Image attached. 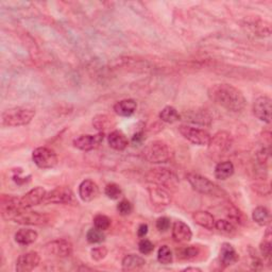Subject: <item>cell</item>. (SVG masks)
Returning <instances> with one entry per match:
<instances>
[{
  "instance_id": "1",
  "label": "cell",
  "mask_w": 272,
  "mask_h": 272,
  "mask_svg": "<svg viewBox=\"0 0 272 272\" xmlns=\"http://www.w3.org/2000/svg\"><path fill=\"white\" fill-rule=\"evenodd\" d=\"M207 95L213 102L234 113L241 112L247 100L242 92L228 83H217L208 89Z\"/></svg>"
},
{
  "instance_id": "12",
  "label": "cell",
  "mask_w": 272,
  "mask_h": 272,
  "mask_svg": "<svg viewBox=\"0 0 272 272\" xmlns=\"http://www.w3.org/2000/svg\"><path fill=\"white\" fill-rule=\"evenodd\" d=\"M104 139V133L98 132L95 135L84 134L74 139V147L82 151H92L102 144Z\"/></svg>"
},
{
  "instance_id": "22",
  "label": "cell",
  "mask_w": 272,
  "mask_h": 272,
  "mask_svg": "<svg viewBox=\"0 0 272 272\" xmlns=\"http://www.w3.org/2000/svg\"><path fill=\"white\" fill-rule=\"evenodd\" d=\"M193 220L200 226H202L206 230H213L215 228V217L208 212L205 211H197L193 214Z\"/></svg>"
},
{
  "instance_id": "7",
  "label": "cell",
  "mask_w": 272,
  "mask_h": 272,
  "mask_svg": "<svg viewBox=\"0 0 272 272\" xmlns=\"http://www.w3.org/2000/svg\"><path fill=\"white\" fill-rule=\"evenodd\" d=\"M10 220L16 223L27 225H45L49 221V217L46 214L30 211V208H19L12 215Z\"/></svg>"
},
{
  "instance_id": "16",
  "label": "cell",
  "mask_w": 272,
  "mask_h": 272,
  "mask_svg": "<svg viewBox=\"0 0 272 272\" xmlns=\"http://www.w3.org/2000/svg\"><path fill=\"white\" fill-rule=\"evenodd\" d=\"M40 263V256L35 251L27 252L20 255L16 262V271L29 272L34 270Z\"/></svg>"
},
{
  "instance_id": "10",
  "label": "cell",
  "mask_w": 272,
  "mask_h": 272,
  "mask_svg": "<svg viewBox=\"0 0 272 272\" xmlns=\"http://www.w3.org/2000/svg\"><path fill=\"white\" fill-rule=\"evenodd\" d=\"M74 202V193L66 186H59L46 194L44 199L45 204H70Z\"/></svg>"
},
{
  "instance_id": "11",
  "label": "cell",
  "mask_w": 272,
  "mask_h": 272,
  "mask_svg": "<svg viewBox=\"0 0 272 272\" xmlns=\"http://www.w3.org/2000/svg\"><path fill=\"white\" fill-rule=\"evenodd\" d=\"M45 252L51 256L59 257V259H66L73 254V245L71 242L60 238L52 240L45 245Z\"/></svg>"
},
{
  "instance_id": "19",
  "label": "cell",
  "mask_w": 272,
  "mask_h": 272,
  "mask_svg": "<svg viewBox=\"0 0 272 272\" xmlns=\"http://www.w3.org/2000/svg\"><path fill=\"white\" fill-rule=\"evenodd\" d=\"M238 253L235 248L228 242H223L220 248L219 261L224 267L232 266L238 262Z\"/></svg>"
},
{
  "instance_id": "21",
  "label": "cell",
  "mask_w": 272,
  "mask_h": 272,
  "mask_svg": "<svg viewBox=\"0 0 272 272\" xmlns=\"http://www.w3.org/2000/svg\"><path fill=\"white\" fill-rule=\"evenodd\" d=\"M108 141L110 147L116 151H123L129 145V139L127 135L120 130L111 132L108 136Z\"/></svg>"
},
{
  "instance_id": "24",
  "label": "cell",
  "mask_w": 272,
  "mask_h": 272,
  "mask_svg": "<svg viewBox=\"0 0 272 272\" xmlns=\"http://www.w3.org/2000/svg\"><path fill=\"white\" fill-rule=\"evenodd\" d=\"M38 234L32 228H20L15 233V241L20 246H29L36 241Z\"/></svg>"
},
{
  "instance_id": "37",
  "label": "cell",
  "mask_w": 272,
  "mask_h": 272,
  "mask_svg": "<svg viewBox=\"0 0 272 272\" xmlns=\"http://www.w3.org/2000/svg\"><path fill=\"white\" fill-rule=\"evenodd\" d=\"M91 255L92 259L96 262H100L104 260L108 255V249L104 246H99V247H94L91 250Z\"/></svg>"
},
{
  "instance_id": "36",
  "label": "cell",
  "mask_w": 272,
  "mask_h": 272,
  "mask_svg": "<svg viewBox=\"0 0 272 272\" xmlns=\"http://www.w3.org/2000/svg\"><path fill=\"white\" fill-rule=\"evenodd\" d=\"M226 212L228 213L227 216H228V218H230V221L232 223L235 222V223H238V224H242V222H243L242 214L237 207H235L234 205H231V204H227Z\"/></svg>"
},
{
  "instance_id": "44",
  "label": "cell",
  "mask_w": 272,
  "mask_h": 272,
  "mask_svg": "<svg viewBox=\"0 0 272 272\" xmlns=\"http://www.w3.org/2000/svg\"><path fill=\"white\" fill-rule=\"evenodd\" d=\"M144 139V133H142V131H139L137 133H135L132 137V141L133 144H139V142H141V140Z\"/></svg>"
},
{
  "instance_id": "26",
  "label": "cell",
  "mask_w": 272,
  "mask_h": 272,
  "mask_svg": "<svg viewBox=\"0 0 272 272\" xmlns=\"http://www.w3.org/2000/svg\"><path fill=\"white\" fill-rule=\"evenodd\" d=\"M234 165L230 161H223L219 162L216 167H215V178L224 181L228 178H231L234 175Z\"/></svg>"
},
{
  "instance_id": "41",
  "label": "cell",
  "mask_w": 272,
  "mask_h": 272,
  "mask_svg": "<svg viewBox=\"0 0 272 272\" xmlns=\"http://www.w3.org/2000/svg\"><path fill=\"white\" fill-rule=\"evenodd\" d=\"M22 174H23V170L22 169H15L14 170V174H13V180L15 181L17 184H25L27 183L28 181H30L31 179V176L30 177H22Z\"/></svg>"
},
{
  "instance_id": "13",
  "label": "cell",
  "mask_w": 272,
  "mask_h": 272,
  "mask_svg": "<svg viewBox=\"0 0 272 272\" xmlns=\"http://www.w3.org/2000/svg\"><path fill=\"white\" fill-rule=\"evenodd\" d=\"M271 99L268 96L259 97L253 103L254 116L266 123L271 121Z\"/></svg>"
},
{
  "instance_id": "31",
  "label": "cell",
  "mask_w": 272,
  "mask_h": 272,
  "mask_svg": "<svg viewBox=\"0 0 272 272\" xmlns=\"http://www.w3.org/2000/svg\"><path fill=\"white\" fill-rule=\"evenodd\" d=\"M157 261L162 265H169L174 261V254L168 246H162L157 251Z\"/></svg>"
},
{
  "instance_id": "9",
  "label": "cell",
  "mask_w": 272,
  "mask_h": 272,
  "mask_svg": "<svg viewBox=\"0 0 272 272\" xmlns=\"http://www.w3.org/2000/svg\"><path fill=\"white\" fill-rule=\"evenodd\" d=\"M32 160L40 169H51L58 165L59 159L56 153L47 147H38L32 152Z\"/></svg>"
},
{
  "instance_id": "3",
  "label": "cell",
  "mask_w": 272,
  "mask_h": 272,
  "mask_svg": "<svg viewBox=\"0 0 272 272\" xmlns=\"http://www.w3.org/2000/svg\"><path fill=\"white\" fill-rule=\"evenodd\" d=\"M144 159L152 164H163L173 159V151L163 140H153L141 151Z\"/></svg>"
},
{
  "instance_id": "5",
  "label": "cell",
  "mask_w": 272,
  "mask_h": 272,
  "mask_svg": "<svg viewBox=\"0 0 272 272\" xmlns=\"http://www.w3.org/2000/svg\"><path fill=\"white\" fill-rule=\"evenodd\" d=\"M146 179L153 185L162 186V187L168 190H175L179 184L177 175L167 168L150 169L146 175Z\"/></svg>"
},
{
  "instance_id": "14",
  "label": "cell",
  "mask_w": 272,
  "mask_h": 272,
  "mask_svg": "<svg viewBox=\"0 0 272 272\" xmlns=\"http://www.w3.org/2000/svg\"><path fill=\"white\" fill-rule=\"evenodd\" d=\"M148 194L151 203L155 206L166 207L173 201V198H171L168 191L162 187V186H151V187L148 189Z\"/></svg>"
},
{
  "instance_id": "39",
  "label": "cell",
  "mask_w": 272,
  "mask_h": 272,
  "mask_svg": "<svg viewBox=\"0 0 272 272\" xmlns=\"http://www.w3.org/2000/svg\"><path fill=\"white\" fill-rule=\"evenodd\" d=\"M117 211L121 216H128L133 212V205L129 200H121L117 205Z\"/></svg>"
},
{
  "instance_id": "20",
  "label": "cell",
  "mask_w": 272,
  "mask_h": 272,
  "mask_svg": "<svg viewBox=\"0 0 272 272\" xmlns=\"http://www.w3.org/2000/svg\"><path fill=\"white\" fill-rule=\"evenodd\" d=\"M137 103L133 99H123L114 106V112L121 117H130L136 112Z\"/></svg>"
},
{
  "instance_id": "30",
  "label": "cell",
  "mask_w": 272,
  "mask_h": 272,
  "mask_svg": "<svg viewBox=\"0 0 272 272\" xmlns=\"http://www.w3.org/2000/svg\"><path fill=\"white\" fill-rule=\"evenodd\" d=\"M215 228L216 230L226 236H233L236 234V227L235 225L230 221L225 219H219L215 223Z\"/></svg>"
},
{
  "instance_id": "38",
  "label": "cell",
  "mask_w": 272,
  "mask_h": 272,
  "mask_svg": "<svg viewBox=\"0 0 272 272\" xmlns=\"http://www.w3.org/2000/svg\"><path fill=\"white\" fill-rule=\"evenodd\" d=\"M138 250H139V252L141 254L148 255V254H150V253L153 252L154 245H153V243L149 239H147V238H141V240L138 243Z\"/></svg>"
},
{
  "instance_id": "34",
  "label": "cell",
  "mask_w": 272,
  "mask_h": 272,
  "mask_svg": "<svg viewBox=\"0 0 272 272\" xmlns=\"http://www.w3.org/2000/svg\"><path fill=\"white\" fill-rule=\"evenodd\" d=\"M180 257L182 260H187L192 261L195 260L196 257L200 254V249L197 246H189V247H184L180 250Z\"/></svg>"
},
{
  "instance_id": "6",
  "label": "cell",
  "mask_w": 272,
  "mask_h": 272,
  "mask_svg": "<svg viewBox=\"0 0 272 272\" xmlns=\"http://www.w3.org/2000/svg\"><path fill=\"white\" fill-rule=\"evenodd\" d=\"M233 145V137L226 131H219L211 139L207 144L210 154L214 156H221L228 152Z\"/></svg>"
},
{
  "instance_id": "40",
  "label": "cell",
  "mask_w": 272,
  "mask_h": 272,
  "mask_svg": "<svg viewBox=\"0 0 272 272\" xmlns=\"http://www.w3.org/2000/svg\"><path fill=\"white\" fill-rule=\"evenodd\" d=\"M155 226L160 232H167L171 226V220L168 217L162 216V217L156 219Z\"/></svg>"
},
{
  "instance_id": "42",
  "label": "cell",
  "mask_w": 272,
  "mask_h": 272,
  "mask_svg": "<svg viewBox=\"0 0 272 272\" xmlns=\"http://www.w3.org/2000/svg\"><path fill=\"white\" fill-rule=\"evenodd\" d=\"M254 191H256V193H259L260 195H269L270 194V187H269V184H265V183H261V184H256L255 185V189Z\"/></svg>"
},
{
  "instance_id": "45",
  "label": "cell",
  "mask_w": 272,
  "mask_h": 272,
  "mask_svg": "<svg viewBox=\"0 0 272 272\" xmlns=\"http://www.w3.org/2000/svg\"><path fill=\"white\" fill-rule=\"evenodd\" d=\"M183 271H201V269L197 268V267H187V268H185Z\"/></svg>"
},
{
  "instance_id": "33",
  "label": "cell",
  "mask_w": 272,
  "mask_h": 272,
  "mask_svg": "<svg viewBox=\"0 0 272 272\" xmlns=\"http://www.w3.org/2000/svg\"><path fill=\"white\" fill-rule=\"evenodd\" d=\"M104 194L111 200H118L122 195V190L116 183H109L104 189Z\"/></svg>"
},
{
  "instance_id": "18",
  "label": "cell",
  "mask_w": 272,
  "mask_h": 272,
  "mask_svg": "<svg viewBox=\"0 0 272 272\" xmlns=\"http://www.w3.org/2000/svg\"><path fill=\"white\" fill-rule=\"evenodd\" d=\"M171 235H173L174 240L177 242H189L192 240L193 232L189 224H186L182 220H177L173 224Z\"/></svg>"
},
{
  "instance_id": "27",
  "label": "cell",
  "mask_w": 272,
  "mask_h": 272,
  "mask_svg": "<svg viewBox=\"0 0 272 272\" xmlns=\"http://www.w3.org/2000/svg\"><path fill=\"white\" fill-rule=\"evenodd\" d=\"M270 212L266 206H257L252 212V219L261 226H265L270 222Z\"/></svg>"
},
{
  "instance_id": "32",
  "label": "cell",
  "mask_w": 272,
  "mask_h": 272,
  "mask_svg": "<svg viewBox=\"0 0 272 272\" xmlns=\"http://www.w3.org/2000/svg\"><path fill=\"white\" fill-rule=\"evenodd\" d=\"M87 240L92 243V245H95V243H101L106 240V234L104 231L99 230L97 227H92L88 231L87 233Z\"/></svg>"
},
{
  "instance_id": "17",
  "label": "cell",
  "mask_w": 272,
  "mask_h": 272,
  "mask_svg": "<svg viewBox=\"0 0 272 272\" xmlns=\"http://www.w3.org/2000/svg\"><path fill=\"white\" fill-rule=\"evenodd\" d=\"M99 195L98 185L90 179L81 182L79 185V197L84 202H91Z\"/></svg>"
},
{
  "instance_id": "4",
  "label": "cell",
  "mask_w": 272,
  "mask_h": 272,
  "mask_svg": "<svg viewBox=\"0 0 272 272\" xmlns=\"http://www.w3.org/2000/svg\"><path fill=\"white\" fill-rule=\"evenodd\" d=\"M187 181L192 185V187L202 195L206 196H214V197H225L226 193L218 186L216 183H214L206 177H203L199 174H189Z\"/></svg>"
},
{
  "instance_id": "25",
  "label": "cell",
  "mask_w": 272,
  "mask_h": 272,
  "mask_svg": "<svg viewBox=\"0 0 272 272\" xmlns=\"http://www.w3.org/2000/svg\"><path fill=\"white\" fill-rule=\"evenodd\" d=\"M260 251L263 256L264 261L270 265L271 263V256H272V233H271V227L268 226L266 230L263 240L260 245Z\"/></svg>"
},
{
  "instance_id": "28",
  "label": "cell",
  "mask_w": 272,
  "mask_h": 272,
  "mask_svg": "<svg viewBox=\"0 0 272 272\" xmlns=\"http://www.w3.org/2000/svg\"><path fill=\"white\" fill-rule=\"evenodd\" d=\"M160 119L166 123H175L181 120V115L174 107H165L160 113Z\"/></svg>"
},
{
  "instance_id": "35",
  "label": "cell",
  "mask_w": 272,
  "mask_h": 272,
  "mask_svg": "<svg viewBox=\"0 0 272 272\" xmlns=\"http://www.w3.org/2000/svg\"><path fill=\"white\" fill-rule=\"evenodd\" d=\"M93 221H94V226L99 228V230H101V231L109 230L111 224H112L111 219L108 216H106V215H103V214L96 215Z\"/></svg>"
},
{
  "instance_id": "2",
  "label": "cell",
  "mask_w": 272,
  "mask_h": 272,
  "mask_svg": "<svg viewBox=\"0 0 272 272\" xmlns=\"http://www.w3.org/2000/svg\"><path fill=\"white\" fill-rule=\"evenodd\" d=\"M36 114L33 107L22 106L6 110L2 114V123L5 127H22L29 124Z\"/></svg>"
},
{
  "instance_id": "8",
  "label": "cell",
  "mask_w": 272,
  "mask_h": 272,
  "mask_svg": "<svg viewBox=\"0 0 272 272\" xmlns=\"http://www.w3.org/2000/svg\"><path fill=\"white\" fill-rule=\"evenodd\" d=\"M179 132L185 139L197 146H207L211 139V134L204 129H199L189 124H181L179 127Z\"/></svg>"
},
{
  "instance_id": "43",
  "label": "cell",
  "mask_w": 272,
  "mask_h": 272,
  "mask_svg": "<svg viewBox=\"0 0 272 272\" xmlns=\"http://www.w3.org/2000/svg\"><path fill=\"white\" fill-rule=\"evenodd\" d=\"M148 230H149V226H148L147 223H141V224H139V226L137 228V236L139 238L146 237V235L148 234Z\"/></svg>"
},
{
  "instance_id": "23",
  "label": "cell",
  "mask_w": 272,
  "mask_h": 272,
  "mask_svg": "<svg viewBox=\"0 0 272 272\" xmlns=\"http://www.w3.org/2000/svg\"><path fill=\"white\" fill-rule=\"evenodd\" d=\"M146 264V261L144 257H141L140 255L137 254H128L123 257L121 266L122 270L124 271H133L140 269L141 267H144Z\"/></svg>"
},
{
  "instance_id": "15",
  "label": "cell",
  "mask_w": 272,
  "mask_h": 272,
  "mask_svg": "<svg viewBox=\"0 0 272 272\" xmlns=\"http://www.w3.org/2000/svg\"><path fill=\"white\" fill-rule=\"evenodd\" d=\"M46 194L47 192L45 189H43L41 186H36V187L30 190L20 198L22 206L24 208H31L43 203L44 202Z\"/></svg>"
},
{
  "instance_id": "29",
  "label": "cell",
  "mask_w": 272,
  "mask_h": 272,
  "mask_svg": "<svg viewBox=\"0 0 272 272\" xmlns=\"http://www.w3.org/2000/svg\"><path fill=\"white\" fill-rule=\"evenodd\" d=\"M93 125L97 131L104 133L107 129L114 125V120L109 115H97L93 118Z\"/></svg>"
}]
</instances>
